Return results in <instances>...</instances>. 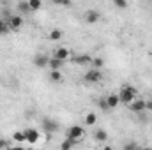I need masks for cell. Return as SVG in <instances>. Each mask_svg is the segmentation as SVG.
<instances>
[{
  "mask_svg": "<svg viewBox=\"0 0 152 150\" xmlns=\"http://www.w3.org/2000/svg\"><path fill=\"white\" fill-rule=\"evenodd\" d=\"M136 95H138V92H136V88L131 87V85H124V87L118 90V99H120L122 104H129Z\"/></svg>",
  "mask_w": 152,
  "mask_h": 150,
  "instance_id": "obj_1",
  "label": "cell"
},
{
  "mask_svg": "<svg viewBox=\"0 0 152 150\" xmlns=\"http://www.w3.org/2000/svg\"><path fill=\"white\" fill-rule=\"evenodd\" d=\"M83 79L87 81V83H90V85H96V83H99L101 79H103V73H101V69H96V67H90L85 76H83Z\"/></svg>",
  "mask_w": 152,
  "mask_h": 150,
  "instance_id": "obj_2",
  "label": "cell"
},
{
  "mask_svg": "<svg viewBox=\"0 0 152 150\" xmlns=\"http://www.w3.org/2000/svg\"><path fill=\"white\" fill-rule=\"evenodd\" d=\"M83 136H85V129H83L81 125H71V127L66 131V138H71V140H75V141L83 140Z\"/></svg>",
  "mask_w": 152,
  "mask_h": 150,
  "instance_id": "obj_3",
  "label": "cell"
},
{
  "mask_svg": "<svg viewBox=\"0 0 152 150\" xmlns=\"http://www.w3.org/2000/svg\"><path fill=\"white\" fill-rule=\"evenodd\" d=\"M42 129H44L46 136H51L53 133H57V131L60 129V125H58V122H55V120H51V118H44V120H42Z\"/></svg>",
  "mask_w": 152,
  "mask_h": 150,
  "instance_id": "obj_4",
  "label": "cell"
},
{
  "mask_svg": "<svg viewBox=\"0 0 152 150\" xmlns=\"http://www.w3.org/2000/svg\"><path fill=\"white\" fill-rule=\"evenodd\" d=\"M5 21L9 23V27H11V30H14V32H20V28L23 27V18H21L20 14H14V16H9V18H7Z\"/></svg>",
  "mask_w": 152,
  "mask_h": 150,
  "instance_id": "obj_5",
  "label": "cell"
},
{
  "mask_svg": "<svg viewBox=\"0 0 152 150\" xmlns=\"http://www.w3.org/2000/svg\"><path fill=\"white\" fill-rule=\"evenodd\" d=\"M127 108H129L133 113H143V111H145V101H143V99H136V97H134V99L127 104Z\"/></svg>",
  "mask_w": 152,
  "mask_h": 150,
  "instance_id": "obj_6",
  "label": "cell"
},
{
  "mask_svg": "<svg viewBox=\"0 0 152 150\" xmlns=\"http://www.w3.org/2000/svg\"><path fill=\"white\" fill-rule=\"evenodd\" d=\"M48 60H50V57L48 55H44V53H37L36 57H34V66L39 67V69H44V67H48Z\"/></svg>",
  "mask_w": 152,
  "mask_h": 150,
  "instance_id": "obj_7",
  "label": "cell"
},
{
  "mask_svg": "<svg viewBox=\"0 0 152 150\" xmlns=\"http://www.w3.org/2000/svg\"><path fill=\"white\" fill-rule=\"evenodd\" d=\"M25 133V138H27V141L28 143H37V140H39V131L37 129H34V127H28V129H25L23 131Z\"/></svg>",
  "mask_w": 152,
  "mask_h": 150,
  "instance_id": "obj_8",
  "label": "cell"
},
{
  "mask_svg": "<svg viewBox=\"0 0 152 150\" xmlns=\"http://www.w3.org/2000/svg\"><path fill=\"white\" fill-rule=\"evenodd\" d=\"M99 18H101V14H99L96 9H90V11H87V14H85V21H87V23H90V25L97 23V21H99Z\"/></svg>",
  "mask_w": 152,
  "mask_h": 150,
  "instance_id": "obj_9",
  "label": "cell"
},
{
  "mask_svg": "<svg viewBox=\"0 0 152 150\" xmlns=\"http://www.w3.org/2000/svg\"><path fill=\"white\" fill-rule=\"evenodd\" d=\"M69 55H71V51H69L67 48H64V46H62V48H55V50H53V57H57V58H60V60H64V62L69 58Z\"/></svg>",
  "mask_w": 152,
  "mask_h": 150,
  "instance_id": "obj_10",
  "label": "cell"
},
{
  "mask_svg": "<svg viewBox=\"0 0 152 150\" xmlns=\"http://www.w3.org/2000/svg\"><path fill=\"white\" fill-rule=\"evenodd\" d=\"M73 62L76 66H90L92 57L90 55H76V57H73Z\"/></svg>",
  "mask_w": 152,
  "mask_h": 150,
  "instance_id": "obj_11",
  "label": "cell"
},
{
  "mask_svg": "<svg viewBox=\"0 0 152 150\" xmlns=\"http://www.w3.org/2000/svg\"><path fill=\"white\" fill-rule=\"evenodd\" d=\"M62 66H64V60H60V58H57V57H51V58L48 60V67H50L51 71H60Z\"/></svg>",
  "mask_w": 152,
  "mask_h": 150,
  "instance_id": "obj_12",
  "label": "cell"
},
{
  "mask_svg": "<svg viewBox=\"0 0 152 150\" xmlns=\"http://www.w3.org/2000/svg\"><path fill=\"white\" fill-rule=\"evenodd\" d=\"M106 103H108V108L110 110H113L118 106V103H120V99H118V94H108V97H106Z\"/></svg>",
  "mask_w": 152,
  "mask_h": 150,
  "instance_id": "obj_13",
  "label": "cell"
},
{
  "mask_svg": "<svg viewBox=\"0 0 152 150\" xmlns=\"http://www.w3.org/2000/svg\"><path fill=\"white\" fill-rule=\"evenodd\" d=\"M18 11H20V14H28V12H32V9H30V5H28V0L18 2Z\"/></svg>",
  "mask_w": 152,
  "mask_h": 150,
  "instance_id": "obj_14",
  "label": "cell"
},
{
  "mask_svg": "<svg viewBox=\"0 0 152 150\" xmlns=\"http://www.w3.org/2000/svg\"><path fill=\"white\" fill-rule=\"evenodd\" d=\"M48 37H50V41H60V39L64 37V32H62L60 28H53V30L48 34Z\"/></svg>",
  "mask_w": 152,
  "mask_h": 150,
  "instance_id": "obj_15",
  "label": "cell"
},
{
  "mask_svg": "<svg viewBox=\"0 0 152 150\" xmlns=\"http://www.w3.org/2000/svg\"><path fill=\"white\" fill-rule=\"evenodd\" d=\"M94 138H96V141H106L108 133H106L104 129H97V131L94 133Z\"/></svg>",
  "mask_w": 152,
  "mask_h": 150,
  "instance_id": "obj_16",
  "label": "cell"
},
{
  "mask_svg": "<svg viewBox=\"0 0 152 150\" xmlns=\"http://www.w3.org/2000/svg\"><path fill=\"white\" fill-rule=\"evenodd\" d=\"M50 79H51L53 83H62V81H64V76H62L60 71H51V73H50Z\"/></svg>",
  "mask_w": 152,
  "mask_h": 150,
  "instance_id": "obj_17",
  "label": "cell"
},
{
  "mask_svg": "<svg viewBox=\"0 0 152 150\" xmlns=\"http://www.w3.org/2000/svg\"><path fill=\"white\" fill-rule=\"evenodd\" d=\"M76 143H78V141L71 140V138H66V140L60 143V149L62 150H69V149H73V147H76Z\"/></svg>",
  "mask_w": 152,
  "mask_h": 150,
  "instance_id": "obj_18",
  "label": "cell"
},
{
  "mask_svg": "<svg viewBox=\"0 0 152 150\" xmlns=\"http://www.w3.org/2000/svg\"><path fill=\"white\" fill-rule=\"evenodd\" d=\"M96 122H97V115L96 113H87L85 115V124L87 125H94Z\"/></svg>",
  "mask_w": 152,
  "mask_h": 150,
  "instance_id": "obj_19",
  "label": "cell"
},
{
  "mask_svg": "<svg viewBox=\"0 0 152 150\" xmlns=\"http://www.w3.org/2000/svg\"><path fill=\"white\" fill-rule=\"evenodd\" d=\"M12 140H14L16 143H23V141H27V138H25V133H23V131H16V133L12 134Z\"/></svg>",
  "mask_w": 152,
  "mask_h": 150,
  "instance_id": "obj_20",
  "label": "cell"
},
{
  "mask_svg": "<svg viewBox=\"0 0 152 150\" xmlns=\"http://www.w3.org/2000/svg\"><path fill=\"white\" fill-rule=\"evenodd\" d=\"M90 66H92V67H96V69H101V67L104 66V60H103L101 57H96V58H92Z\"/></svg>",
  "mask_w": 152,
  "mask_h": 150,
  "instance_id": "obj_21",
  "label": "cell"
},
{
  "mask_svg": "<svg viewBox=\"0 0 152 150\" xmlns=\"http://www.w3.org/2000/svg\"><path fill=\"white\" fill-rule=\"evenodd\" d=\"M28 5H30L32 11H39L41 5H42V2H41V0H28Z\"/></svg>",
  "mask_w": 152,
  "mask_h": 150,
  "instance_id": "obj_22",
  "label": "cell"
},
{
  "mask_svg": "<svg viewBox=\"0 0 152 150\" xmlns=\"http://www.w3.org/2000/svg\"><path fill=\"white\" fill-rule=\"evenodd\" d=\"M9 30H11V27H9V23H7V21H4V20H2V23H0V34H2V36H4V34H7V32H9Z\"/></svg>",
  "mask_w": 152,
  "mask_h": 150,
  "instance_id": "obj_23",
  "label": "cell"
},
{
  "mask_svg": "<svg viewBox=\"0 0 152 150\" xmlns=\"http://www.w3.org/2000/svg\"><path fill=\"white\" fill-rule=\"evenodd\" d=\"M113 2L115 7H118V9H126L127 7V0H112Z\"/></svg>",
  "mask_w": 152,
  "mask_h": 150,
  "instance_id": "obj_24",
  "label": "cell"
},
{
  "mask_svg": "<svg viewBox=\"0 0 152 150\" xmlns=\"http://www.w3.org/2000/svg\"><path fill=\"white\" fill-rule=\"evenodd\" d=\"M55 5H62V7H69L71 5V0H53Z\"/></svg>",
  "mask_w": 152,
  "mask_h": 150,
  "instance_id": "obj_25",
  "label": "cell"
},
{
  "mask_svg": "<svg viewBox=\"0 0 152 150\" xmlns=\"http://www.w3.org/2000/svg\"><path fill=\"white\" fill-rule=\"evenodd\" d=\"M11 147V143L7 141V140H4V138H0V149H9Z\"/></svg>",
  "mask_w": 152,
  "mask_h": 150,
  "instance_id": "obj_26",
  "label": "cell"
},
{
  "mask_svg": "<svg viewBox=\"0 0 152 150\" xmlns=\"http://www.w3.org/2000/svg\"><path fill=\"white\" fill-rule=\"evenodd\" d=\"M99 108H101V110H110V108H108L106 99H101V101H99Z\"/></svg>",
  "mask_w": 152,
  "mask_h": 150,
  "instance_id": "obj_27",
  "label": "cell"
},
{
  "mask_svg": "<svg viewBox=\"0 0 152 150\" xmlns=\"http://www.w3.org/2000/svg\"><path fill=\"white\" fill-rule=\"evenodd\" d=\"M136 147H138V145H136V143H134V141H131V143H126V145H124V149H126V150L136 149Z\"/></svg>",
  "mask_w": 152,
  "mask_h": 150,
  "instance_id": "obj_28",
  "label": "cell"
},
{
  "mask_svg": "<svg viewBox=\"0 0 152 150\" xmlns=\"http://www.w3.org/2000/svg\"><path fill=\"white\" fill-rule=\"evenodd\" d=\"M145 111H152V101H145Z\"/></svg>",
  "mask_w": 152,
  "mask_h": 150,
  "instance_id": "obj_29",
  "label": "cell"
},
{
  "mask_svg": "<svg viewBox=\"0 0 152 150\" xmlns=\"http://www.w3.org/2000/svg\"><path fill=\"white\" fill-rule=\"evenodd\" d=\"M0 23H2V20H0Z\"/></svg>",
  "mask_w": 152,
  "mask_h": 150,
  "instance_id": "obj_30",
  "label": "cell"
}]
</instances>
